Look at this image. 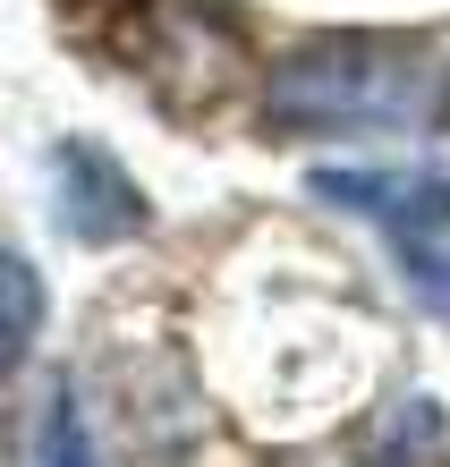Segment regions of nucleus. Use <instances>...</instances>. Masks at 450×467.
<instances>
[{"label": "nucleus", "mask_w": 450, "mask_h": 467, "mask_svg": "<svg viewBox=\"0 0 450 467\" xmlns=\"http://www.w3.org/2000/svg\"><path fill=\"white\" fill-rule=\"evenodd\" d=\"M60 230L77 246H120V238L145 230V196H136V179L102 145H68L60 153Z\"/></svg>", "instance_id": "7ed1b4c3"}, {"label": "nucleus", "mask_w": 450, "mask_h": 467, "mask_svg": "<svg viewBox=\"0 0 450 467\" xmlns=\"http://www.w3.org/2000/svg\"><path fill=\"white\" fill-rule=\"evenodd\" d=\"M35 323H43V281H35V264H26V255L0 246V374L17 366V348L35 340Z\"/></svg>", "instance_id": "20e7f679"}, {"label": "nucleus", "mask_w": 450, "mask_h": 467, "mask_svg": "<svg viewBox=\"0 0 450 467\" xmlns=\"http://www.w3.org/2000/svg\"><path fill=\"white\" fill-rule=\"evenodd\" d=\"M434 442H442V408H434V400H408L400 417L382 425V442H374V459H365V467H425Z\"/></svg>", "instance_id": "39448f33"}, {"label": "nucleus", "mask_w": 450, "mask_h": 467, "mask_svg": "<svg viewBox=\"0 0 450 467\" xmlns=\"http://www.w3.org/2000/svg\"><path fill=\"white\" fill-rule=\"evenodd\" d=\"M43 467H102L94 442H86V425H77V408L60 400L51 408V425H43Z\"/></svg>", "instance_id": "423d86ee"}, {"label": "nucleus", "mask_w": 450, "mask_h": 467, "mask_svg": "<svg viewBox=\"0 0 450 467\" xmlns=\"http://www.w3.org/2000/svg\"><path fill=\"white\" fill-rule=\"evenodd\" d=\"M280 128H434L450 119V51L416 35H315L272 68Z\"/></svg>", "instance_id": "f257e3e1"}, {"label": "nucleus", "mask_w": 450, "mask_h": 467, "mask_svg": "<svg viewBox=\"0 0 450 467\" xmlns=\"http://www.w3.org/2000/svg\"><path fill=\"white\" fill-rule=\"evenodd\" d=\"M315 196L382 222L408 255V289L434 315H450V179L442 171H315Z\"/></svg>", "instance_id": "f03ea898"}]
</instances>
